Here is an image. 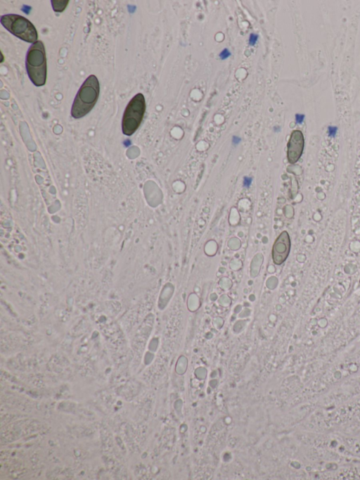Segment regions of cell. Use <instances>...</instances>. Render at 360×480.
I'll return each mask as SVG.
<instances>
[{
    "label": "cell",
    "instance_id": "5",
    "mask_svg": "<svg viewBox=\"0 0 360 480\" xmlns=\"http://www.w3.org/2000/svg\"><path fill=\"white\" fill-rule=\"evenodd\" d=\"M290 239L287 231L282 232L276 238L272 247V259L274 264H283L290 253Z\"/></svg>",
    "mask_w": 360,
    "mask_h": 480
},
{
    "label": "cell",
    "instance_id": "8",
    "mask_svg": "<svg viewBox=\"0 0 360 480\" xmlns=\"http://www.w3.org/2000/svg\"><path fill=\"white\" fill-rule=\"evenodd\" d=\"M230 56L231 53L227 49H224L219 54V57L222 60L227 58Z\"/></svg>",
    "mask_w": 360,
    "mask_h": 480
},
{
    "label": "cell",
    "instance_id": "2",
    "mask_svg": "<svg viewBox=\"0 0 360 480\" xmlns=\"http://www.w3.org/2000/svg\"><path fill=\"white\" fill-rule=\"evenodd\" d=\"M25 67L30 80L35 86L41 87L45 84L46 57L44 45L41 41H37L29 47L25 58Z\"/></svg>",
    "mask_w": 360,
    "mask_h": 480
},
{
    "label": "cell",
    "instance_id": "6",
    "mask_svg": "<svg viewBox=\"0 0 360 480\" xmlns=\"http://www.w3.org/2000/svg\"><path fill=\"white\" fill-rule=\"evenodd\" d=\"M304 146V139L302 132L296 130L292 132L288 143L287 158L290 163L294 164L300 158Z\"/></svg>",
    "mask_w": 360,
    "mask_h": 480
},
{
    "label": "cell",
    "instance_id": "1",
    "mask_svg": "<svg viewBox=\"0 0 360 480\" xmlns=\"http://www.w3.org/2000/svg\"><path fill=\"white\" fill-rule=\"evenodd\" d=\"M100 92L99 82L94 75H89L79 89L71 108V115L81 118L88 114L97 102Z\"/></svg>",
    "mask_w": 360,
    "mask_h": 480
},
{
    "label": "cell",
    "instance_id": "13",
    "mask_svg": "<svg viewBox=\"0 0 360 480\" xmlns=\"http://www.w3.org/2000/svg\"><path fill=\"white\" fill-rule=\"evenodd\" d=\"M359 282H360V281H359Z\"/></svg>",
    "mask_w": 360,
    "mask_h": 480
},
{
    "label": "cell",
    "instance_id": "12",
    "mask_svg": "<svg viewBox=\"0 0 360 480\" xmlns=\"http://www.w3.org/2000/svg\"><path fill=\"white\" fill-rule=\"evenodd\" d=\"M304 116L301 115H296V120L297 122H301L302 121Z\"/></svg>",
    "mask_w": 360,
    "mask_h": 480
},
{
    "label": "cell",
    "instance_id": "7",
    "mask_svg": "<svg viewBox=\"0 0 360 480\" xmlns=\"http://www.w3.org/2000/svg\"><path fill=\"white\" fill-rule=\"evenodd\" d=\"M68 1H51L52 8L56 12H62L66 8Z\"/></svg>",
    "mask_w": 360,
    "mask_h": 480
},
{
    "label": "cell",
    "instance_id": "3",
    "mask_svg": "<svg viewBox=\"0 0 360 480\" xmlns=\"http://www.w3.org/2000/svg\"><path fill=\"white\" fill-rule=\"evenodd\" d=\"M0 22L9 32L19 39L32 44L37 41V30L26 18L17 14H6L1 16Z\"/></svg>",
    "mask_w": 360,
    "mask_h": 480
},
{
    "label": "cell",
    "instance_id": "4",
    "mask_svg": "<svg viewBox=\"0 0 360 480\" xmlns=\"http://www.w3.org/2000/svg\"><path fill=\"white\" fill-rule=\"evenodd\" d=\"M146 110V101L141 93L136 94L127 105L122 120V132L132 135L141 125Z\"/></svg>",
    "mask_w": 360,
    "mask_h": 480
},
{
    "label": "cell",
    "instance_id": "10",
    "mask_svg": "<svg viewBox=\"0 0 360 480\" xmlns=\"http://www.w3.org/2000/svg\"><path fill=\"white\" fill-rule=\"evenodd\" d=\"M251 182H252V179L250 177H244V182H243L244 186L248 187L250 185Z\"/></svg>",
    "mask_w": 360,
    "mask_h": 480
},
{
    "label": "cell",
    "instance_id": "9",
    "mask_svg": "<svg viewBox=\"0 0 360 480\" xmlns=\"http://www.w3.org/2000/svg\"><path fill=\"white\" fill-rule=\"evenodd\" d=\"M257 38H258V36H257V34H251L250 35V38H249V43H250V45H254V44L256 43V42H257Z\"/></svg>",
    "mask_w": 360,
    "mask_h": 480
},
{
    "label": "cell",
    "instance_id": "11",
    "mask_svg": "<svg viewBox=\"0 0 360 480\" xmlns=\"http://www.w3.org/2000/svg\"><path fill=\"white\" fill-rule=\"evenodd\" d=\"M240 139L239 137H236V136H234V137H233V143L234 144H238L240 142Z\"/></svg>",
    "mask_w": 360,
    "mask_h": 480
}]
</instances>
